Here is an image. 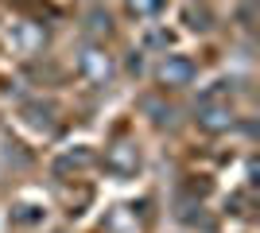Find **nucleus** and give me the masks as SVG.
Returning a JSON list of instances; mask_svg holds the SVG:
<instances>
[{
    "mask_svg": "<svg viewBox=\"0 0 260 233\" xmlns=\"http://www.w3.org/2000/svg\"><path fill=\"white\" fill-rule=\"evenodd\" d=\"M105 167L113 171V175H136V171H140V148L128 144V140L113 144L105 152Z\"/></svg>",
    "mask_w": 260,
    "mask_h": 233,
    "instance_id": "3",
    "label": "nucleus"
},
{
    "mask_svg": "<svg viewBox=\"0 0 260 233\" xmlns=\"http://www.w3.org/2000/svg\"><path fill=\"white\" fill-rule=\"evenodd\" d=\"M89 31H93V35L105 31L109 35V16H105V12H89Z\"/></svg>",
    "mask_w": 260,
    "mask_h": 233,
    "instance_id": "7",
    "label": "nucleus"
},
{
    "mask_svg": "<svg viewBox=\"0 0 260 233\" xmlns=\"http://www.w3.org/2000/svg\"><path fill=\"white\" fill-rule=\"evenodd\" d=\"M155 74H159L163 86L183 89V86H190V82L198 78V66H194V62H190L186 55H167V58L159 62V70H155Z\"/></svg>",
    "mask_w": 260,
    "mask_h": 233,
    "instance_id": "1",
    "label": "nucleus"
},
{
    "mask_svg": "<svg viewBox=\"0 0 260 233\" xmlns=\"http://www.w3.org/2000/svg\"><path fill=\"white\" fill-rule=\"evenodd\" d=\"M78 70H82V78L89 86H109L113 82V58L105 51H98V47H89L86 55L78 58Z\"/></svg>",
    "mask_w": 260,
    "mask_h": 233,
    "instance_id": "2",
    "label": "nucleus"
},
{
    "mask_svg": "<svg viewBox=\"0 0 260 233\" xmlns=\"http://www.w3.org/2000/svg\"><path fill=\"white\" fill-rule=\"evenodd\" d=\"M198 128L202 132H225V128H233V109L229 105H206L198 113Z\"/></svg>",
    "mask_w": 260,
    "mask_h": 233,
    "instance_id": "4",
    "label": "nucleus"
},
{
    "mask_svg": "<svg viewBox=\"0 0 260 233\" xmlns=\"http://www.w3.org/2000/svg\"><path fill=\"white\" fill-rule=\"evenodd\" d=\"M27 124H35V128H51V105H27Z\"/></svg>",
    "mask_w": 260,
    "mask_h": 233,
    "instance_id": "5",
    "label": "nucleus"
},
{
    "mask_svg": "<svg viewBox=\"0 0 260 233\" xmlns=\"http://www.w3.org/2000/svg\"><path fill=\"white\" fill-rule=\"evenodd\" d=\"M159 8H163V0H128L132 16H155Z\"/></svg>",
    "mask_w": 260,
    "mask_h": 233,
    "instance_id": "6",
    "label": "nucleus"
}]
</instances>
